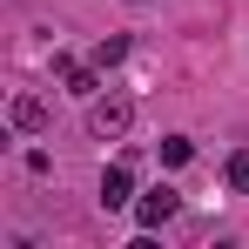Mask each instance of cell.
Returning a JSON list of instances; mask_svg holds the SVG:
<instances>
[{"instance_id":"obj_1","label":"cell","mask_w":249,"mask_h":249,"mask_svg":"<svg viewBox=\"0 0 249 249\" xmlns=\"http://www.w3.org/2000/svg\"><path fill=\"white\" fill-rule=\"evenodd\" d=\"M128 128H135V101L128 94H94L88 101V135L94 142H122Z\"/></svg>"},{"instance_id":"obj_2","label":"cell","mask_w":249,"mask_h":249,"mask_svg":"<svg viewBox=\"0 0 249 249\" xmlns=\"http://www.w3.org/2000/svg\"><path fill=\"white\" fill-rule=\"evenodd\" d=\"M168 215H182V196H175V189H148V196H135V222H142V229H162Z\"/></svg>"},{"instance_id":"obj_3","label":"cell","mask_w":249,"mask_h":249,"mask_svg":"<svg viewBox=\"0 0 249 249\" xmlns=\"http://www.w3.org/2000/svg\"><path fill=\"white\" fill-rule=\"evenodd\" d=\"M7 122L20 128V135H41V128L54 122V115H47V101H41V94H14V108H7Z\"/></svg>"},{"instance_id":"obj_4","label":"cell","mask_w":249,"mask_h":249,"mask_svg":"<svg viewBox=\"0 0 249 249\" xmlns=\"http://www.w3.org/2000/svg\"><path fill=\"white\" fill-rule=\"evenodd\" d=\"M128 202H135V175H128V162H115L101 175V209H128Z\"/></svg>"},{"instance_id":"obj_5","label":"cell","mask_w":249,"mask_h":249,"mask_svg":"<svg viewBox=\"0 0 249 249\" xmlns=\"http://www.w3.org/2000/svg\"><path fill=\"white\" fill-rule=\"evenodd\" d=\"M61 81H68V94L94 101V94H101V68H94V61H68V68H61Z\"/></svg>"},{"instance_id":"obj_6","label":"cell","mask_w":249,"mask_h":249,"mask_svg":"<svg viewBox=\"0 0 249 249\" xmlns=\"http://www.w3.org/2000/svg\"><path fill=\"white\" fill-rule=\"evenodd\" d=\"M115 61H128V34H108V41L94 47V68H101V74H108Z\"/></svg>"},{"instance_id":"obj_7","label":"cell","mask_w":249,"mask_h":249,"mask_svg":"<svg viewBox=\"0 0 249 249\" xmlns=\"http://www.w3.org/2000/svg\"><path fill=\"white\" fill-rule=\"evenodd\" d=\"M189 155H196V142H189V135H162V168H182Z\"/></svg>"},{"instance_id":"obj_8","label":"cell","mask_w":249,"mask_h":249,"mask_svg":"<svg viewBox=\"0 0 249 249\" xmlns=\"http://www.w3.org/2000/svg\"><path fill=\"white\" fill-rule=\"evenodd\" d=\"M222 175H229V189H236V196H249V148H236V155H229V168H222Z\"/></svg>"}]
</instances>
